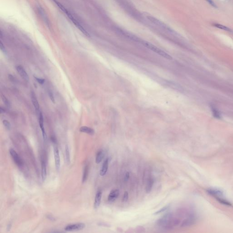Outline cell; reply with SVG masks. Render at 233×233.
Returning a JSON list of instances; mask_svg holds the SVG:
<instances>
[{"label": "cell", "instance_id": "f1b7e54d", "mask_svg": "<svg viewBox=\"0 0 233 233\" xmlns=\"http://www.w3.org/2000/svg\"><path fill=\"white\" fill-rule=\"evenodd\" d=\"M129 178V173L128 172H127L125 174L124 177V180L125 182H127L128 181V179Z\"/></svg>", "mask_w": 233, "mask_h": 233}, {"label": "cell", "instance_id": "484cf974", "mask_svg": "<svg viewBox=\"0 0 233 233\" xmlns=\"http://www.w3.org/2000/svg\"><path fill=\"white\" fill-rule=\"evenodd\" d=\"M36 80L40 84H42L44 83L45 82V80L44 79H42V78H37V77H35Z\"/></svg>", "mask_w": 233, "mask_h": 233}, {"label": "cell", "instance_id": "4316f807", "mask_svg": "<svg viewBox=\"0 0 233 233\" xmlns=\"http://www.w3.org/2000/svg\"><path fill=\"white\" fill-rule=\"evenodd\" d=\"M48 94H49V97L50 98L51 101H52L53 103H55V98H54V97L53 94V93H52L51 91H48Z\"/></svg>", "mask_w": 233, "mask_h": 233}, {"label": "cell", "instance_id": "1f68e13d", "mask_svg": "<svg viewBox=\"0 0 233 233\" xmlns=\"http://www.w3.org/2000/svg\"><path fill=\"white\" fill-rule=\"evenodd\" d=\"M0 112H1V113H3L5 112V110L3 109V108L1 107L0 108Z\"/></svg>", "mask_w": 233, "mask_h": 233}, {"label": "cell", "instance_id": "e0dca14e", "mask_svg": "<svg viewBox=\"0 0 233 233\" xmlns=\"http://www.w3.org/2000/svg\"><path fill=\"white\" fill-rule=\"evenodd\" d=\"M104 152L102 150L99 151L97 154L96 158V163L97 164H99L102 162L103 159L104 158Z\"/></svg>", "mask_w": 233, "mask_h": 233}, {"label": "cell", "instance_id": "5bb4252c", "mask_svg": "<svg viewBox=\"0 0 233 233\" xmlns=\"http://www.w3.org/2000/svg\"><path fill=\"white\" fill-rule=\"evenodd\" d=\"M41 178L43 182H44L47 178V168L45 161L43 159L41 160Z\"/></svg>", "mask_w": 233, "mask_h": 233}, {"label": "cell", "instance_id": "d6a6232c", "mask_svg": "<svg viewBox=\"0 0 233 233\" xmlns=\"http://www.w3.org/2000/svg\"><path fill=\"white\" fill-rule=\"evenodd\" d=\"M11 227V224H9V225H8V226H7V230H10Z\"/></svg>", "mask_w": 233, "mask_h": 233}, {"label": "cell", "instance_id": "ac0fdd59", "mask_svg": "<svg viewBox=\"0 0 233 233\" xmlns=\"http://www.w3.org/2000/svg\"><path fill=\"white\" fill-rule=\"evenodd\" d=\"M88 171H89V168L88 165H86L84 169V173L82 175V183H85L86 182L88 178Z\"/></svg>", "mask_w": 233, "mask_h": 233}, {"label": "cell", "instance_id": "2e32d148", "mask_svg": "<svg viewBox=\"0 0 233 233\" xmlns=\"http://www.w3.org/2000/svg\"><path fill=\"white\" fill-rule=\"evenodd\" d=\"M153 184H154V180L152 178H149L147 180L146 186V191L147 193L149 194L150 193L152 190Z\"/></svg>", "mask_w": 233, "mask_h": 233}, {"label": "cell", "instance_id": "ba28073f", "mask_svg": "<svg viewBox=\"0 0 233 233\" xmlns=\"http://www.w3.org/2000/svg\"><path fill=\"white\" fill-rule=\"evenodd\" d=\"M16 69L19 74L25 81H28V75L23 66L20 65L17 66H16Z\"/></svg>", "mask_w": 233, "mask_h": 233}, {"label": "cell", "instance_id": "5b68a950", "mask_svg": "<svg viewBox=\"0 0 233 233\" xmlns=\"http://www.w3.org/2000/svg\"><path fill=\"white\" fill-rule=\"evenodd\" d=\"M147 18L154 25L160 27L161 28L164 29L165 30L169 31L170 32H172V30L166 25L165 23H163V22H161L160 20H159L158 19L156 18L155 17L152 16H147Z\"/></svg>", "mask_w": 233, "mask_h": 233}, {"label": "cell", "instance_id": "8992f818", "mask_svg": "<svg viewBox=\"0 0 233 233\" xmlns=\"http://www.w3.org/2000/svg\"><path fill=\"white\" fill-rule=\"evenodd\" d=\"M10 154L12 156L13 160L14 161L15 163L18 166L21 167L23 165V162L22 161V159L20 157L18 154H17L16 151L14 150L13 149H11L9 150Z\"/></svg>", "mask_w": 233, "mask_h": 233}, {"label": "cell", "instance_id": "83f0119b", "mask_svg": "<svg viewBox=\"0 0 233 233\" xmlns=\"http://www.w3.org/2000/svg\"><path fill=\"white\" fill-rule=\"evenodd\" d=\"M206 1L210 5L213 6V7H216V8L217 7V6L215 5V3L214 1H213L212 0H206Z\"/></svg>", "mask_w": 233, "mask_h": 233}, {"label": "cell", "instance_id": "4dcf8cb0", "mask_svg": "<svg viewBox=\"0 0 233 233\" xmlns=\"http://www.w3.org/2000/svg\"><path fill=\"white\" fill-rule=\"evenodd\" d=\"M47 218L51 221H54L55 220V218H54L53 217V216H51V215H48V216H47Z\"/></svg>", "mask_w": 233, "mask_h": 233}, {"label": "cell", "instance_id": "ffe728a7", "mask_svg": "<svg viewBox=\"0 0 233 233\" xmlns=\"http://www.w3.org/2000/svg\"><path fill=\"white\" fill-rule=\"evenodd\" d=\"M66 159V163L68 164H69L70 163V155L69 149L68 146L66 145L65 147Z\"/></svg>", "mask_w": 233, "mask_h": 233}, {"label": "cell", "instance_id": "44dd1931", "mask_svg": "<svg viewBox=\"0 0 233 233\" xmlns=\"http://www.w3.org/2000/svg\"><path fill=\"white\" fill-rule=\"evenodd\" d=\"M1 97L3 102L5 103L6 106L9 107L10 106V103L9 101L7 99V98L4 95H3V94H1Z\"/></svg>", "mask_w": 233, "mask_h": 233}, {"label": "cell", "instance_id": "7402d4cb", "mask_svg": "<svg viewBox=\"0 0 233 233\" xmlns=\"http://www.w3.org/2000/svg\"><path fill=\"white\" fill-rule=\"evenodd\" d=\"M168 207H169V206L168 205L165 206V207H163V208H161V209L156 212L155 213H154V215H158V214H160L161 213L165 211V210L168 209Z\"/></svg>", "mask_w": 233, "mask_h": 233}, {"label": "cell", "instance_id": "277c9868", "mask_svg": "<svg viewBox=\"0 0 233 233\" xmlns=\"http://www.w3.org/2000/svg\"><path fill=\"white\" fill-rule=\"evenodd\" d=\"M86 227L85 224L84 223H77V224H69L65 228L64 230L68 232H73L81 230Z\"/></svg>", "mask_w": 233, "mask_h": 233}, {"label": "cell", "instance_id": "4fadbf2b", "mask_svg": "<svg viewBox=\"0 0 233 233\" xmlns=\"http://www.w3.org/2000/svg\"><path fill=\"white\" fill-rule=\"evenodd\" d=\"M109 159L107 158V159H106V160L104 161V162L103 163L102 168L101 169L100 172V174L101 176H104L106 174L107 169H108V167H109Z\"/></svg>", "mask_w": 233, "mask_h": 233}, {"label": "cell", "instance_id": "d6986e66", "mask_svg": "<svg viewBox=\"0 0 233 233\" xmlns=\"http://www.w3.org/2000/svg\"><path fill=\"white\" fill-rule=\"evenodd\" d=\"M213 25H214V26H215V27H216V28H218L220 29L221 30H224V31H228V32H232V30H231V29L229 28H228L227 26H225L221 25V24L215 23V24H213Z\"/></svg>", "mask_w": 233, "mask_h": 233}, {"label": "cell", "instance_id": "3957f363", "mask_svg": "<svg viewBox=\"0 0 233 233\" xmlns=\"http://www.w3.org/2000/svg\"><path fill=\"white\" fill-rule=\"evenodd\" d=\"M208 191L209 194L214 197V198H215L220 202L224 203V205H230V203L224 198L223 194L219 190L211 189L208 190Z\"/></svg>", "mask_w": 233, "mask_h": 233}, {"label": "cell", "instance_id": "6da1fadb", "mask_svg": "<svg viewBox=\"0 0 233 233\" xmlns=\"http://www.w3.org/2000/svg\"><path fill=\"white\" fill-rule=\"evenodd\" d=\"M52 1H53L54 3H55L56 5H57V7L66 15L68 18L72 22V23L74 24L75 26L77 27V28L80 31H81L83 34H84L87 37H89V34H88V32H87V31L82 26L81 23H80V22L78 21L77 19H76L75 17L73 16L72 14L70 12H69L66 9V8L64 7L63 5H62L61 3H60L59 2L57 1L56 0H52Z\"/></svg>", "mask_w": 233, "mask_h": 233}, {"label": "cell", "instance_id": "cb8c5ba5", "mask_svg": "<svg viewBox=\"0 0 233 233\" xmlns=\"http://www.w3.org/2000/svg\"><path fill=\"white\" fill-rule=\"evenodd\" d=\"M3 124L6 127V128L7 129H10V124L9 122L7 120H4L3 121Z\"/></svg>", "mask_w": 233, "mask_h": 233}, {"label": "cell", "instance_id": "d4e9b609", "mask_svg": "<svg viewBox=\"0 0 233 233\" xmlns=\"http://www.w3.org/2000/svg\"><path fill=\"white\" fill-rule=\"evenodd\" d=\"M128 193L126 191V192H124V197H123V199H122V201L124 202H126L128 200Z\"/></svg>", "mask_w": 233, "mask_h": 233}, {"label": "cell", "instance_id": "30bf717a", "mask_svg": "<svg viewBox=\"0 0 233 233\" xmlns=\"http://www.w3.org/2000/svg\"><path fill=\"white\" fill-rule=\"evenodd\" d=\"M119 195V191L118 190H112L108 196V200L109 202H114Z\"/></svg>", "mask_w": 233, "mask_h": 233}, {"label": "cell", "instance_id": "7a4b0ae2", "mask_svg": "<svg viewBox=\"0 0 233 233\" xmlns=\"http://www.w3.org/2000/svg\"><path fill=\"white\" fill-rule=\"evenodd\" d=\"M142 43L145 47H146L147 48H149L150 50H152V51L156 53L157 54H158L163 57H165L167 59H172V58L171 56L168 54L165 51L162 50L160 48H158L155 46H154L153 44L150 43L148 42H146V41H142Z\"/></svg>", "mask_w": 233, "mask_h": 233}, {"label": "cell", "instance_id": "f546056e", "mask_svg": "<svg viewBox=\"0 0 233 233\" xmlns=\"http://www.w3.org/2000/svg\"><path fill=\"white\" fill-rule=\"evenodd\" d=\"M1 50L3 51L4 53L6 52V50H5V47H4L1 41Z\"/></svg>", "mask_w": 233, "mask_h": 233}, {"label": "cell", "instance_id": "52a82bcc", "mask_svg": "<svg viewBox=\"0 0 233 233\" xmlns=\"http://www.w3.org/2000/svg\"><path fill=\"white\" fill-rule=\"evenodd\" d=\"M54 155L55 159L56 169L57 171H59L61 167V161L60 157L59 151L57 147H54Z\"/></svg>", "mask_w": 233, "mask_h": 233}, {"label": "cell", "instance_id": "603a6c76", "mask_svg": "<svg viewBox=\"0 0 233 233\" xmlns=\"http://www.w3.org/2000/svg\"><path fill=\"white\" fill-rule=\"evenodd\" d=\"M212 112L213 113L214 116H215V118H220V115H219L218 111L216 109L213 108V107H212Z\"/></svg>", "mask_w": 233, "mask_h": 233}, {"label": "cell", "instance_id": "8fae6325", "mask_svg": "<svg viewBox=\"0 0 233 233\" xmlns=\"http://www.w3.org/2000/svg\"><path fill=\"white\" fill-rule=\"evenodd\" d=\"M31 99H32V102L35 109L36 111L38 112L39 111V108H40L39 103L38 102L36 95L33 91H32L31 93Z\"/></svg>", "mask_w": 233, "mask_h": 233}, {"label": "cell", "instance_id": "9c48e42d", "mask_svg": "<svg viewBox=\"0 0 233 233\" xmlns=\"http://www.w3.org/2000/svg\"><path fill=\"white\" fill-rule=\"evenodd\" d=\"M39 124L40 125V128L41 129L42 132V136L44 140H46L47 138V135H46V132L45 130L44 126V120L43 116L42 115V113L40 112L39 115Z\"/></svg>", "mask_w": 233, "mask_h": 233}, {"label": "cell", "instance_id": "9a60e30c", "mask_svg": "<svg viewBox=\"0 0 233 233\" xmlns=\"http://www.w3.org/2000/svg\"><path fill=\"white\" fill-rule=\"evenodd\" d=\"M79 131L82 133H86L89 135H93L94 134V130L93 128H90L87 126H82L80 128Z\"/></svg>", "mask_w": 233, "mask_h": 233}, {"label": "cell", "instance_id": "7c38bea8", "mask_svg": "<svg viewBox=\"0 0 233 233\" xmlns=\"http://www.w3.org/2000/svg\"><path fill=\"white\" fill-rule=\"evenodd\" d=\"M102 191H97L96 194V197H95V202L94 203V207L95 209H97L99 207L100 205L101 199H102Z\"/></svg>", "mask_w": 233, "mask_h": 233}]
</instances>
